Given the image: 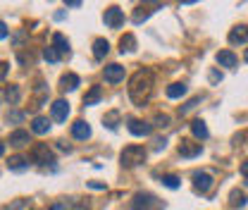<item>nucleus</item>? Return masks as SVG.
I'll list each match as a JSON object with an SVG mask.
<instances>
[{
    "label": "nucleus",
    "instance_id": "nucleus-34",
    "mask_svg": "<svg viewBox=\"0 0 248 210\" xmlns=\"http://www.w3.org/2000/svg\"><path fill=\"white\" fill-rule=\"evenodd\" d=\"M7 33H10V31H7V24H5V22H0V41H2V38H7Z\"/></svg>",
    "mask_w": 248,
    "mask_h": 210
},
{
    "label": "nucleus",
    "instance_id": "nucleus-40",
    "mask_svg": "<svg viewBox=\"0 0 248 210\" xmlns=\"http://www.w3.org/2000/svg\"><path fill=\"white\" fill-rule=\"evenodd\" d=\"M89 186L91 189H105V184H100V181H89Z\"/></svg>",
    "mask_w": 248,
    "mask_h": 210
},
{
    "label": "nucleus",
    "instance_id": "nucleus-27",
    "mask_svg": "<svg viewBox=\"0 0 248 210\" xmlns=\"http://www.w3.org/2000/svg\"><path fill=\"white\" fill-rule=\"evenodd\" d=\"M43 58H46L48 62H53V65H55V62H60V53H58L53 46H48V48H43Z\"/></svg>",
    "mask_w": 248,
    "mask_h": 210
},
{
    "label": "nucleus",
    "instance_id": "nucleus-31",
    "mask_svg": "<svg viewBox=\"0 0 248 210\" xmlns=\"http://www.w3.org/2000/svg\"><path fill=\"white\" fill-rule=\"evenodd\" d=\"M155 127H170V115H155Z\"/></svg>",
    "mask_w": 248,
    "mask_h": 210
},
{
    "label": "nucleus",
    "instance_id": "nucleus-9",
    "mask_svg": "<svg viewBox=\"0 0 248 210\" xmlns=\"http://www.w3.org/2000/svg\"><path fill=\"white\" fill-rule=\"evenodd\" d=\"M201 150H203V146L196 144V141H191V139H184L179 144V155L182 158H196V155H201Z\"/></svg>",
    "mask_w": 248,
    "mask_h": 210
},
{
    "label": "nucleus",
    "instance_id": "nucleus-41",
    "mask_svg": "<svg viewBox=\"0 0 248 210\" xmlns=\"http://www.w3.org/2000/svg\"><path fill=\"white\" fill-rule=\"evenodd\" d=\"M67 7H81V2L79 0H72V2H67Z\"/></svg>",
    "mask_w": 248,
    "mask_h": 210
},
{
    "label": "nucleus",
    "instance_id": "nucleus-6",
    "mask_svg": "<svg viewBox=\"0 0 248 210\" xmlns=\"http://www.w3.org/2000/svg\"><path fill=\"white\" fill-rule=\"evenodd\" d=\"M213 175H208V172H193V186H196V191H201V194H208L210 189H213Z\"/></svg>",
    "mask_w": 248,
    "mask_h": 210
},
{
    "label": "nucleus",
    "instance_id": "nucleus-26",
    "mask_svg": "<svg viewBox=\"0 0 248 210\" xmlns=\"http://www.w3.org/2000/svg\"><path fill=\"white\" fill-rule=\"evenodd\" d=\"M160 181H162L167 189H179V184H182V179H179L177 175H165V177H162Z\"/></svg>",
    "mask_w": 248,
    "mask_h": 210
},
{
    "label": "nucleus",
    "instance_id": "nucleus-25",
    "mask_svg": "<svg viewBox=\"0 0 248 210\" xmlns=\"http://www.w3.org/2000/svg\"><path fill=\"white\" fill-rule=\"evenodd\" d=\"M103 122H105V127H108V129H117V122H120V113H117V110L108 113Z\"/></svg>",
    "mask_w": 248,
    "mask_h": 210
},
{
    "label": "nucleus",
    "instance_id": "nucleus-43",
    "mask_svg": "<svg viewBox=\"0 0 248 210\" xmlns=\"http://www.w3.org/2000/svg\"><path fill=\"white\" fill-rule=\"evenodd\" d=\"M2 153H5V144L0 141V155H2Z\"/></svg>",
    "mask_w": 248,
    "mask_h": 210
},
{
    "label": "nucleus",
    "instance_id": "nucleus-23",
    "mask_svg": "<svg viewBox=\"0 0 248 210\" xmlns=\"http://www.w3.org/2000/svg\"><path fill=\"white\" fill-rule=\"evenodd\" d=\"M100 98H103V89H100V86H91V91L84 96V105H86V108H89V105H95Z\"/></svg>",
    "mask_w": 248,
    "mask_h": 210
},
{
    "label": "nucleus",
    "instance_id": "nucleus-22",
    "mask_svg": "<svg viewBox=\"0 0 248 210\" xmlns=\"http://www.w3.org/2000/svg\"><path fill=\"white\" fill-rule=\"evenodd\" d=\"M120 50H122V53L136 50V38H134V33H124L122 38H120Z\"/></svg>",
    "mask_w": 248,
    "mask_h": 210
},
{
    "label": "nucleus",
    "instance_id": "nucleus-29",
    "mask_svg": "<svg viewBox=\"0 0 248 210\" xmlns=\"http://www.w3.org/2000/svg\"><path fill=\"white\" fill-rule=\"evenodd\" d=\"M198 103H201V96H196V98H191V100H186L184 105L179 108V113H182V115H188V113H191V110H193V108H196Z\"/></svg>",
    "mask_w": 248,
    "mask_h": 210
},
{
    "label": "nucleus",
    "instance_id": "nucleus-1",
    "mask_svg": "<svg viewBox=\"0 0 248 210\" xmlns=\"http://www.w3.org/2000/svg\"><path fill=\"white\" fill-rule=\"evenodd\" d=\"M153 93V72L151 69H139L129 79V96L136 105H143Z\"/></svg>",
    "mask_w": 248,
    "mask_h": 210
},
{
    "label": "nucleus",
    "instance_id": "nucleus-18",
    "mask_svg": "<svg viewBox=\"0 0 248 210\" xmlns=\"http://www.w3.org/2000/svg\"><path fill=\"white\" fill-rule=\"evenodd\" d=\"M191 131H193V136H196L198 141H203V139H208V136H210V131H208V127H205V122L203 120H193L191 122Z\"/></svg>",
    "mask_w": 248,
    "mask_h": 210
},
{
    "label": "nucleus",
    "instance_id": "nucleus-19",
    "mask_svg": "<svg viewBox=\"0 0 248 210\" xmlns=\"http://www.w3.org/2000/svg\"><path fill=\"white\" fill-rule=\"evenodd\" d=\"M7 167H10L12 172H24V170H29V162H27V158H22V155H12L10 162H7Z\"/></svg>",
    "mask_w": 248,
    "mask_h": 210
},
{
    "label": "nucleus",
    "instance_id": "nucleus-24",
    "mask_svg": "<svg viewBox=\"0 0 248 210\" xmlns=\"http://www.w3.org/2000/svg\"><path fill=\"white\" fill-rule=\"evenodd\" d=\"M246 201H248V196L241 191V189H234L232 194H229V203L232 206H239V208H244L246 206Z\"/></svg>",
    "mask_w": 248,
    "mask_h": 210
},
{
    "label": "nucleus",
    "instance_id": "nucleus-8",
    "mask_svg": "<svg viewBox=\"0 0 248 210\" xmlns=\"http://www.w3.org/2000/svg\"><path fill=\"white\" fill-rule=\"evenodd\" d=\"M50 113H53V120L55 122H67L69 117V103L67 100H55L53 105H50Z\"/></svg>",
    "mask_w": 248,
    "mask_h": 210
},
{
    "label": "nucleus",
    "instance_id": "nucleus-39",
    "mask_svg": "<svg viewBox=\"0 0 248 210\" xmlns=\"http://www.w3.org/2000/svg\"><path fill=\"white\" fill-rule=\"evenodd\" d=\"M241 175H244V179L248 181V160L244 162V165H241Z\"/></svg>",
    "mask_w": 248,
    "mask_h": 210
},
{
    "label": "nucleus",
    "instance_id": "nucleus-21",
    "mask_svg": "<svg viewBox=\"0 0 248 210\" xmlns=\"http://www.w3.org/2000/svg\"><path fill=\"white\" fill-rule=\"evenodd\" d=\"M53 48H55L60 55H69V41H67L62 33H55V36H53Z\"/></svg>",
    "mask_w": 248,
    "mask_h": 210
},
{
    "label": "nucleus",
    "instance_id": "nucleus-33",
    "mask_svg": "<svg viewBox=\"0 0 248 210\" xmlns=\"http://www.w3.org/2000/svg\"><path fill=\"white\" fill-rule=\"evenodd\" d=\"M22 120H24L22 113H10V115H7V122H22Z\"/></svg>",
    "mask_w": 248,
    "mask_h": 210
},
{
    "label": "nucleus",
    "instance_id": "nucleus-7",
    "mask_svg": "<svg viewBox=\"0 0 248 210\" xmlns=\"http://www.w3.org/2000/svg\"><path fill=\"white\" fill-rule=\"evenodd\" d=\"M103 19H105V24H108L110 29H120V27L124 24V12L120 10V7H108Z\"/></svg>",
    "mask_w": 248,
    "mask_h": 210
},
{
    "label": "nucleus",
    "instance_id": "nucleus-17",
    "mask_svg": "<svg viewBox=\"0 0 248 210\" xmlns=\"http://www.w3.org/2000/svg\"><path fill=\"white\" fill-rule=\"evenodd\" d=\"M31 131L33 134H48L50 131V120L48 117H33V122H31Z\"/></svg>",
    "mask_w": 248,
    "mask_h": 210
},
{
    "label": "nucleus",
    "instance_id": "nucleus-12",
    "mask_svg": "<svg viewBox=\"0 0 248 210\" xmlns=\"http://www.w3.org/2000/svg\"><path fill=\"white\" fill-rule=\"evenodd\" d=\"M29 144H31L29 131H24V129H17V131H12V134H10V146H15V148H22V146H29Z\"/></svg>",
    "mask_w": 248,
    "mask_h": 210
},
{
    "label": "nucleus",
    "instance_id": "nucleus-15",
    "mask_svg": "<svg viewBox=\"0 0 248 210\" xmlns=\"http://www.w3.org/2000/svg\"><path fill=\"white\" fill-rule=\"evenodd\" d=\"M215 60H217V65H219V67H236L239 58H236V55H234L232 50H219Z\"/></svg>",
    "mask_w": 248,
    "mask_h": 210
},
{
    "label": "nucleus",
    "instance_id": "nucleus-38",
    "mask_svg": "<svg viewBox=\"0 0 248 210\" xmlns=\"http://www.w3.org/2000/svg\"><path fill=\"white\" fill-rule=\"evenodd\" d=\"M58 148H60V150H67V153H69V150H72V146H69V144H64V141H58Z\"/></svg>",
    "mask_w": 248,
    "mask_h": 210
},
{
    "label": "nucleus",
    "instance_id": "nucleus-42",
    "mask_svg": "<svg viewBox=\"0 0 248 210\" xmlns=\"http://www.w3.org/2000/svg\"><path fill=\"white\" fill-rule=\"evenodd\" d=\"M74 210H89V206H86V203H77V208Z\"/></svg>",
    "mask_w": 248,
    "mask_h": 210
},
{
    "label": "nucleus",
    "instance_id": "nucleus-11",
    "mask_svg": "<svg viewBox=\"0 0 248 210\" xmlns=\"http://www.w3.org/2000/svg\"><path fill=\"white\" fill-rule=\"evenodd\" d=\"M72 136L79 139V141H86V139L91 136V127H89L84 120H77L72 124Z\"/></svg>",
    "mask_w": 248,
    "mask_h": 210
},
{
    "label": "nucleus",
    "instance_id": "nucleus-5",
    "mask_svg": "<svg viewBox=\"0 0 248 210\" xmlns=\"http://www.w3.org/2000/svg\"><path fill=\"white\" fill-rule=\"evenodd\" d=\"M126 127H129V131H131L134 136H151V131H153V127H151L148 122L136 120V117H129V120H126Z\"/></svg>",
    "mask_w": 248,
    "mask_h": 210
},
{
    "label": "nucleus",
    "instance_id": "nucleus-14",
    "mask_svg": "<svg viewBox=\"0 0 248 210\" xmlns=\"http://www.w3.org/2000/svg\"><path fill=\"white\" fill-rule=\"evenodd\" d=\"M81 84V79L74 74V72H67V74H62V79H60V89L62 91H74L77 86Z\"/></svg>",
    "mask_w": 248,
    "mask_h": 210
},
{
    "label": "nucleus",
    "instance_id": "nucleus-37",
    "mask_svg": "<svg viewBox=\"0 0 248 210\" xmlns=\"http://www.w3.org/2000/svg\"><path fill=\"white\" fill-rule=\"evenodd\" d=\"M165 146H167V141H165V139H155V148H157V150L165 148Z\"/></svg>",
    "mask_w": 248,
    "mask_h": 210
},
{
    "label": "nucleus",
    "instance_id": "nucleus-4",
    "mask_svg": "<svg viewBox=\"0 0 248 210\" xmlns=\"http://www.w3.org/2000/svg\"><path fill=\"white\" fill-rule=\"evenodd\" d=\"M31 160L38 162V165H50L55 158H53V153L48 148V144H36V146L31 148Z\"/></svg>",
    "mask_w": 248,
    "mask_h": 210
},
{
    "label": "nucleus",
    "instance_id": "nucleus-2",
    "mask_svg": "<svg viewBox=\"0 0 248 210\" xmlns=\"http://www.w3.org/2000/svg\"><path fill=\"white\" fill-rule=\"evenodd\" d=\"M146 148L143 146H139V144H131V146H126L122 150V155H120V160H122L124 167H136V165H141L143 160H146Z\"/></svg>",
    "mask_w": 248,
    "mask_h": 210
},
{
    "label": "nucleus",
    "instance_id": "nucleus-16",
    "mask_svg": "<svg viewBox=\"0 0 248 210\" xmlns=\"http://www.w3.org/2000/svg\"><path fill=\"white\" fill-rule=\"evenodd\" d=\"M108 53H110V43L105 38H95L93 41V55H95V60H103Z\"/></svg>",
    "mask_w": 248,
    "mask_h": 210
},
{
    "label": "nucleus",
    "instance_id": "nucleus-44",
    "mask_svg": "<svg viewBox=\"0 0 248 210\" xmlns=\"http://www.w3.org/2000/svg\"><path fill=\"white\" fill-rule=\"evenodd\" d=\"M244 60H246V62H248V48H246V53H244Z\"/></svg>",
    "mask_w": 248,
    "mask_h": 210
},
{
    "label": "nucleus",
    "instance_id": "nucleus-36",
    "mask_svg": "<svg viewBox=\"0 0 248 210\" xmlns=\"http://www.w3.org/2000/svg\"><path fill=\"white\" fill-rule=\"evenodd\" d=\"M210 81L215 84V81H222V74L219 72H210Z\"/></svg>",
    "mask_w": 248,
    "mask_h": 210
},
{
    "label": "nucleus",
    "instance_id": "nucleus-13",
    "mask_svg": "<svg viewBox=\"0 0 248 210\" xmlns=\"http://www.w3.org/2000/svg\"><path fill=\"white\" fill-rule=\"evenodd\" d=\"M248 41V24H239L229 31V43L236 46V43H246Z\"/></svg>",
    "mask_w": 248,
    "mask_h": 210
},
{
    "label": "nucleus",
    "instance_id": "nucleus-3",
    "mask_svg": "<svg viewBox=\"0 0 248 210\" xmlns=\"http://www.w3.org/2000/svg\"><path fill=\"white\" fill-rule=\"evenodd\" d=\"M131 210H165V203L155 198L153 194H139L131 201Z\"/></svg>",
    "mask_w": 248,
    "mask_h": 210
},
{
    "label": "nucleus",
    "instance_id": "nucleus-30",
    "mask_svg": "<svg viewBox=\"0 0 248 210\" xmlns=\"http://www.w3.org/2000/svg\"><path fill=\"white\" fill-rule=\"evenodd\" d=\"M27 208H29V201H24V198H19L12 206H7V210H27Z\"/></svg>",
    "mask_w": 248,
    "mask_h": 210
},
{
    "label": "nucleus",
    "instance_id": "nucleus-20",
    "mask_svg": "<svg viewBox=\"0 0 248 210\" xmlns=\"http://www.w3.org/2000/svg\"><path fill=\"white\" fill-rule=\"evenodd\" d=\"M186 84H182V81H177V84H170L167 86V98H172V100H177V98H184L186 96Z\"/></svg>",
    "mask_w": 248,
    "mask_h": 210
},
{
    "label": "nucleus",
    "instance_id": "nucleus-10",
    "mask_svg": "<svg viewBox=\"0 0 248 210\" xmlns=\"http://www.w3.org/2000/svg\"><path fill=\"white\" fill-rule=\"evenodd\" d=\"M105 81H110V84H120L124 79V67L122 65H108L105 67Z\"/></svg>",
    "mask_w": 248,
    "mask_h": 210
},
{
    "label": "nucleus",
    "instance_id": "nucleus-35",
    "mask_svg": "<svg viewBox=\"0 0 248 210\" xmlns=\"http://www.w3.org/2000/svg\"><path fill=\"white\" fill-rule=\"evenodd\" d=\"M48 210H69V206H67V203H53Z\"/></svg>",
    "mask_w": 248,
    "mask_h": 210
},
{
    "label": "nucleus",
    "instance_id": "nucleus-32",
    "mask_svg": "<svg viewBox=\"0 0 248 210\" xmlns=\"http://www.w3.org/2000/svg\"><path fill=\"white\" fill-rule=\"evenodd\" d=\"M7 72H10V65H7V62H0V81H5Z\"/></svg>",
    "mask_w": 248,
    "mask_h": 210
},
{
    "label": "nucleus",
    "instance_id": "nucleus-28",
    "mask_svg": "<svg viewBox=\"0 0 248 210\" xmlns=\"http://www.w3.org/2000/svg\"><path fill=\"white\" fill-rule=\"evenodd\" d=\"M5 98L15 105V103H19V86H7L5 89Z\"/></svg>",
    "mask_w": 248,
    "mask_h": 210
}]
</instances>
